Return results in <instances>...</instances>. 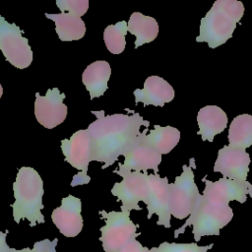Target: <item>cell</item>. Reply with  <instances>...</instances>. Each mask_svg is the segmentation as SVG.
<instances>
[{"mask_svg": "<svg viewBox=\"0 0 252 252\" xmlns=\"http://www.w3.org/2000/svg\"><path fill=\"white\" fill-rule=\"evenodd\" d=\"M96 119L88 127L91 138V160L103 162L102 169L112 165L125 149L141 133V126H150V121L137 112L105 115L103 110L92 111Z\"/></svg>", "mask_w": 252, "mask_h": 252, "instance_id": "cell-1", "label": "cell"}, {"mask_svg": "<svg viewBox=\"0 0 252 252\" xmlns=\"http://www.w3.org/2000/svg\"><path fill=\"white\" fill-rule=\"evenodd\" d=\"M244 14V6L238 0H217L201 19L197 42H207L214 49L232 37L236 25Z\"/></svg>", "mask_w": 252, "mask_h": 252, "instance_id": "cell-2", "label": "cell"}, {"mask_svg": "<svg viewBox=\"0 0 252 252\" xmlns=\"http://www.w3.org/2000/svg\"><path fill=\"white\" fill-rule=\"evenodd\" d=\"M15 202L12 204L14 220L19 223L27 219L31 226L45 221L41 210L42 196L44 194L43 181L39 173L32 167L23 166L19 169L16 181L13 183Z\"/></svg>", "mask_w": 252, "mask_h": 252, "instance_id": "cell-3", "label": "cell"}, {"mask_svg": "<svg viewBox=\"0 0 252 252\" xmlns=\"http://www.w3.org/2000/svg\"><path fill=\"white\" fill-rule=\"evenodd\" d=\"M232 217L233 211L228 205L213 203L202 195L185 223L174 231V237L177 238L190 225L193 226V236L196 242L205 235H220V228L224 227L232 220Z\"/></svg>", "mask_w": 252, "mask_h": 252, "instance_id": "cell-4", "label": "cell"}, {"mask_svg": "<svg viewBox=\"0 0 252 252\" xmlns=\"http://www.w3.org/2000/svg\"><path fill=\"white\" fill-rule=\"evenodd\" d=\"M190 165H182V173L175 177L173 183L168 184L169 213L178 220L188 218L198 205L201 194L194 180L192 170L196 168L195 159L189 160Z\"/></svg>", "mask_w": 252, "mask_h": 252, "instance_id": "cell-5", "label": "cell"}, {"mask_svg": "<svg viewBox=\"0 0 252 252\" xmlns=\"http://www.w3.org/2000/svg\"><path fill=\"white\" fill-rule=\"evenodd\" d=\"M101 219L105 220V225L100 227L101 236L99 240L105 252H117L129 241L136 239L141 232H137L139 224H135L130 220V212H105L99 211Z\"/></svg>", "mask_w": 252, "mask_h": 252, "instance_id": "cell-6", "label": "cell"}, {"mask_svg": "<svg viewBox=\"0 0 252 252\" xmlns=\"http://www.w3.org/2000/svg\"><path fill=\"white\" fill-rule=\"evenodd\" d=\"M22 32L16 24L8 23L0 15V50L6 60L19 69L29 67L32 61V47Z\"/></svg>", "mask_w": 252, "mask_h": 252, "instance_id": "cell-7", "label": "cell"}, {"mask_svg": "<svg viewBox=\"0 0 252 252\" xmlns=\"http://www.w3.org/2000/svg\"><path fill=\"white\" fill-rule=\"evenodd\" d=\"M113 172L122 176V181L115 183L111 189V194L117 197V201L122 202L121 211H141L139 202L147 205L149 201V173L117 170Z\"/></svg>", "mask_w": 252, "mask_h": 252, "instance_id": "cell-8", "label": "cell"}, {"mask_svg": "<svg viewBox=\"0 0 252 252\" xmlns=\"http://www.w3.org/2000/svg\"><path fill=\"white\" fill-rule=\"evenodd\" d=\"M61 150L65 157V161L80 170L71 181V186L88 184L91 177L88 173V166L91 160V138L88 130L75 132L70 139L61 141Z\"/></svg>", "mask_w": 252, "mask_h": 252, "instance_id": "cell-9", "label": "cell"}, {"mask_svg": "<svg viewBox=\"0 0 252 252\" xmlns=\"http://www.w3.org/2000/svg\"><path fill=\"white\" fill-rule=\"evenodd\" d=\"M122 156L125 159L123 163H118V168L115 169L117 171H143V173H148L149 169H153L155 174L158 173L161 155L144 142L140 134L125 149Z\"/></svg>", "mask_w": 252, "mask_h": 252, "instance_id": "cell-10", "label": "cell"}, {"mask_svg": "<svg viewBox=\"0 0 252 252\" xmlns=\"http://www.w3.org/2000/svg\"><path fill=\"white\" fill-rule=\"evenodd\" d=\"M65 94L60 93L58 88L47 90L45 95L35 94L34 115L43 127L52 129L61 124L67 116V106L63 102Z\"/></svg>", "mask_w": 252, "mask_h": 252, "instance_id": "cell-11", "label": "cell"}, {"mask_svg": "<svg viewBox=\"0 0 252 252\" xmlns=\"http://www.w3.org/2000/svg\"><path fill=\"white\" fill-rule=\"evenodd\" d=\"M205 189L203 196L216 204L228 205L230 201H237L241 204L245 203L247 195L252 197V184L248 181L237 182L227 178H220L218 181L203 178Z\"/></svg>", "mask_w": 252, "mask_h": 252, "instance_id": "cell-12", "label": "cell"}, {"mask_svg": "<svg viewBox=\"0 0 252 252\" xmlns=\"http://www.w3.org/2000/svg\"><path fill=\"white\" fill-rule=\"evenodd\" d=\"M250 156L244 150L224 146L218 152L214 171L220 172L224 178L237 182L247 181Z\"/></svg>", "mask_w": 252, "mask_h": 252, "instance_id": "cell-13", "label": "cell"}, {"mask_svg": "<svg viewBox=\"0 0 252 252\" xmlns=\"http://www.w3.org/2000/svg\"><path fill=\"white\" fill-rule=\"evenodd\" d=\"M149 183V201L147 204L148 216L150 220L153 215H158V225H163L166 228L171 226L169 213V194H168V179L167 177H160L158 174L148 175Z\"/></svg>", "mask_w": 252, "mask_h": 252, "instance_id": "cell-14", "label": "cell"}, {"mask_svg": "<svg viewBox=\"0 0 252 252\" xmlns=\"http://www.w3.org/2000/svg\"><path fill=\"white\" fill-rule=\"evenodd\" d=\"M82 202L73 195H68L61 200V206L54 209L51 215L53 223L66 237L77 236L83 228L81 216Z\"/></svg>", "mask_w": 252, "mask_h": 252, "instance_id": "cell-15", "label": "cell"}, {"mask_svg": "<svg viewBox=\"0 0 252 252\" xmlns=\"http://www.w3.org/2000/svg\"><path fill=\"white\" fill-rule=\"evenodd\" d=\"M135 104L143 102L146 105L163 106L174 98V90L172 86L164 79L158 76H150L146 79L143 89L134 91Z\"/></svg>", "mask_w": 252, "mask_h": 252, "instance_id": "cell-16", "label": "cell"}, {"mask_svg": "<svg viewBox=\"0 0 252 252\" xmlns=\"http://www.w3.org/2000/svg\"><path fill=\"white\" fill-rule=\"evenodd\" d=\"M226 113L217 105H206L202 107L197 114L199 126L198 135L203 141L213 142L216 135L224 131L227 126Z\"/></svg>", "mask_w": 252, "mask_h": 252, "instance_id": "cell-17", "label": "cell"}, {"mask_svg": "<svg viewBox=\"0 0 252 252\" xmlns=\"http://www.w3.org/2000/svg\"><path fill=\"white\" fill-rule=\"evenodd\" d=\"M111 75V68L107 61L97 60L91 63L84 70L82 82L90 93L91 99L101 96L107 90V82Z\"/></svg>", "mask_w": 252, "mask_h": 252, "instance_id": "cell-18", "label": "cell"}, {"mask_svg": "<svg viewBox=\"0 0 252 252\" xmlns=\"http://www.w3.org/2000/svg\"><path fill=\"white\" fill-rule=\"evenodd\" d=\"M148 133V128H145L140 136L144 142L154 148L160 155H165L171 152L179 143L180 131L172 126L155 125L153 130Z\"/></svg>", "mask_w": 252, "mask_h": 252, "instance_id": "cell-19", "label": "cell"}, {"mask_svg": "<svg viewBox=\"0 0 252 252\" xmlns=\"http://www.w3.org/2000/svg\"><path fill=\"white\" fill-rule=\"evenodd\" d=\"M44 15L54 22L55 32L62 41L79 40L86 33L85 22L70 12H61L60 14L45 13Z\"/></svg>", "mask_w": 252, "mask_h": 252, "instance_id": "cell-20", "label": "cell"}, {"mask_svg": "<svg viewBox=\"0 0 252 252\" xmlns=\"http://www.w3.org/2000/svg\"><path fill=\"white\" fill-rule=\"evenodd\" d=\"M127 30L136 36L135 48H138L156 39L158 33V25L153 17L145 16L140 12H134L127 23Z\"/></svg>", "mask_w": 252, "mask_h": 252, "instance_id": "cell-21", "label": "cell"}, {"mask_svg": "<svg viewBox=\"0 0 252 252\" xmlns=\"http://www.w3.org/2000/svg\"><path fill=\"white\" fill-rule=\"evenodd\" d=\"M228 147L244 150L252 146V115H237L228 129Z\"/></svg>", "mask_w": 252, "mask_h": 252, "instance_id": "cell-22", "label": "cell"}, {"mask_svg": "<svg viewBox=\"0 0 252 252\" xmlns=\"http://www.w3.org/2000/svg\"><path fill=\"white\" fill-rule=\"evenodd\" d=\"M128 32L127 23L120 21L115 25H109L104 29L103 40L107 50L112 54H120L126 46L125 35Z\"/></svg>", "mask_w": 252, "mask_h": 252, "instance_id": "cell-23", "label": "cell"}, {"mask_svg": "<svg viewBox=\"0 0 252 252\" xmlns=\"http://www.w3.org/2000/svg\"><path fill=\"white\" fill-rule=\"evenodd\" d=\"M214 246L213 243L206 246H199L197 243H175L162 242L158 247H153L150 252H207Z\"/></svg>", "mask_w": 252, "mask_h": 252, "instance_id": "cell-24", "label": "cell"}, {"mask_svg": "<svg viewBox=\"0 0 252 252\" xmlns=\"http://www.w3.org/2000/svg\"><path fill=\"white\" fill-rule=\"evenodd\" d=\"M56 5L61 12H70L80 18L89 9L88 0H57Z\"/></svg>", "mask_w": 252, "mask_h": 252, "instance_id": "cell-25", "label": "cell"}, {"mask_svg": "<svg viewBox=\"0 0 252 252\" xmlns=\"http://www.w3.org/2000/svg\"><path fill=\"white\" fill-rule=\"evenodd\" d=\"M58 243V239L55 238L53 240L43 239L41 241H37L33 244L32 248H24L21 250L10 248L8 252H56V245Z\"/></svg>", "mask_w": 252, "mask_h": 252, "instance_id": "cell-26", "label": "cell"}, {"mask_svg": "<svg viewBox=\"0 0 252 252\" xmlns=\"http://www.w3.org/2000/svg\"><path fill=\"white\" fill-rule=\"evenodd\" d=\"M117 252H150V249L148 247L142 246V244L138 240L133 239L126 243Z\"/></svg>", "mask_w": 252, "mask_h": 252, "instance_id": "cell-27", "label": "cell"}, {"mask_svg": "<svg viewBox=\"0 0 252 252\" xmlns=\"http://www.w3.org/2000/svg\"><path fill=\"white\" fill-rule=\"evenodd\" d=\"M8 234V230L6 231H0V252H8L10 247L8 246L6 242V237Z\"/></svg>", "mask_w": 252, "mask_h": 252, "instance_id": "cell-28", "label": "cell"}, {"mask_svg": "<svg viewBox=\"0 0 252 252\" xmlns=\"http://www.w3.org/2000/svg\"><path fill=\"white\" fill-rule=\"evenodd\" d=\"M2 94H3V88H2V86L0 84V97L2 96Z\"/></svg>", "mask_w": 252, "mask_h": 252, "instance_id": "cell-29", "label": "cell"}]
</instances>
